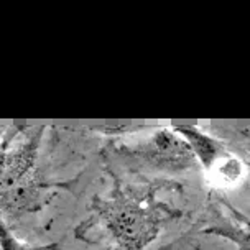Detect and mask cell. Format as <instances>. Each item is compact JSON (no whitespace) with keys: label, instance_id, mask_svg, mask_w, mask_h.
Here are the masks:
<instances>
[{"label":"cell","instance_id":"7a4b0ae2","mask_svg":"<svg viewBox=\"0 0 250 250\" xmlns=\"http://www.w3.org/2000/svg\"><path fill=\"white\" fill-rule=\"evenodd\" d=\"M0 247L2 250H48L44 247H35V245H28L21 242L17 237H13L12 232L3 226V222L0 221Z\"/></svg>","mask_w":250,"mask_h":250},{"label":"cell","instance_id":"6da1fadb","mask_svg":"<svg viewBox=\"0 0 250 250\" xmlns=\"http://www.w3.org/2000/svg\"><path fill=\"white\" fill-rule=\"evenodd\" d=\"M175 130L185 138L189 150L193 151L194 156H198L199 163L206 169H212L217 162L224 160L226 148L214 140L211 135L193 127V125H176Z\"/></svg>","mask_w":250,"mask_h":250},{"label":"cell","instance_id":"3957f363","mask_svg":"<svg viewBox=\"0 0 250 250\" xmlns=\"http://www.w3.org/2000/svg\"><path fill=\"white\" fill-rule=\"evenodd\" d=\"M226 235H235V237H232L235 240V244L239 245L240 250H250V235L249 234H242V232H230V234H226Z\"/></svg>","mask_w":250,"mask_h":250}]
</instances>
